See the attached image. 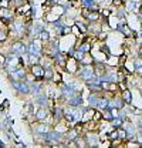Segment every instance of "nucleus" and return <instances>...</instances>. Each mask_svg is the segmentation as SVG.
Instances as JSON below:
<instances>
[{
	"mask_svg": "<svg viewBox=\"0 0 142 148\" xmlns=\"http://www.w3.org/2000/svg\"><path fill=\"white\" fill-rule=\"evenodd\" d=\"M89 49H91V46H89L88 43H85V44H81V46H80V47H78L77 50H80L81 53H84V54H87V53H88V51H89Z\"/></svg>",
	"mask_w": 142,
	"mask_h": 148,
	"instance_id": "obj_15",
	"label": "nucleus"
},
{
	"mask_svg": "<svg viewBox=\"0 0 142 148\" xmlns=\"http://www.w3.org/2000/svg\"><path fill=\"white\" fill-rule=\"evenodd\" d=\"M38 37H40L41 40H44V41H48V40H50V34H48V32H46V30L40 32V34H38Z\"/></svg>",
	"mask_w": 142,
	"mask_h": 148,
	"instance_id": "obj_19",
	"label": "nucleus"
},
{
	"mask_svg": "<svg viewBox=\"0 0 142 148\" xmlns=\"http://www.w3.org/2000/svg\"><path fill=\"white\" fill-rule=\"evenodd\" d=\"M34 131L36 132H38V134H46V132H48V127L43 123V124H38V125H36L34 127Z\"/></svg>",
	"mask_w": 142,
	"mask_h": 148,
	"instance_id": "obj_10",
	"label": "nucleus"
},
{
	"mask_svg": "<svg viewBox=\"0 0 142 148\" xmlns=\"http://www.w3.org/2000/svg\"><path fill=\"white\" fill-rule=\"evenodd\" d=\"M29 87H30V92H38L41 88V84L40 83H29Z\"/></svg>",
	"mask_w": 142,
	"mask_h": 148,
	"instance_id": "obj_12",
	"label": "nucleus"
},
{
	"mask_svg": "<svg viewBox=\"0 0 142 148\" xmlns=\"http://www.w3.org/2000/svg\"><path fill=\"white\" fill-rule=\"evenodd\" d=\"M31 71H33V75L37 77V78L44 77V69H43L41 66H38V64H33V66H31Z\"/></svg>",
	"mask_w": 142,
	"mask_h": 148,
	"instance_id": "obj_7",
	"label": "nucleus"
},
{
	"mask_svg": "<svg viewBox=\"0 0 142 148\" xmlns=\"http://www.w3.org/2000/svg\"><path fill=\"white\" fill-rule=\"evenodd\" d=\"M125 130H126V134H128V135H132V134L135 132V128H134L132 125H129V124L125 125Z\"/></svg>",
	"mask_w": 142,
	"mask_h": 148,
	"instance_id": "obj_20",
	"label": "nucleus"
},
{
	"mask_svg": "<svg viewBox=\"0 0 142 148\" xmlns=\"http://www.w3.org/2000/svg\"><path fill=\"white\" fill-rule=\"evenodd\" d=\"M71 1H72V0H71Z\"/></svg>",
	"mask_w": 142,
	"mask_h": 148,
	"instance_id": "obj_26",
	"label": "nucleus"
},
{
	"mask_svg": "<svg viewBox=\"0 0 142 148\" xmlns=\"http://www.w3.org/2000/svg\"><path fill=\"white\" fill-rule=\"evenodd\" d=\"M10 51H12L13 54L23 56L27 53V47H26L21 41H16V43H13V44L10 46Z\"/></svg>",
	"mask_w": 142,
	"mask_h": 148,
	"instance_id": "obj_2",
	"label": "nucleus"
},
{
	"mask_svg": "<svg viewBox=\"0 0 142 148\" xmlns=\"http://www.w3.org/2000/svg\"><path fill=\"white\" fill-rule=\"evenodd\" d=\"M41 50V46H40V41L38 40H36V41H33L29 47H27V53L30 56H40V51Z\"/></svg>",
	"mask_w": 142,
	"mask_h": 148,
	"instance_id": "obj_4",
	"label": "nucleus"
},
{
	"mask_svg": "<svg viewBox=\"0 0 142 148\" xmlns=\"http://www.w3.org/2000/svg\"><path fill=\"white\" fill-rule=\"evenodd\" d=\"M6 38H7V33L3 29H0V41H4Z\"/></svg>",
	"mask_w": 142,
	"mask_h": 148,
	"instance_id": "obj_22",
	"label": "nucleus"
},
{
	"mask_svg": "<svg viewBox=\"0 0 142 148\" xmlns=\"http://www.w3.org/2000/svg\"><path fill=\"white\" fill-rule=\"evenodd\" d=\"M0 16L4 18V20H9L10 17H13V13H12L9 9H6V7H4V9H1V10H0Z\"/></svg>",
	"mask_w": 142,
	"mask_h": 148,
	"instance_id": "obj_11",
	"label": "nucleus"
},
{
	"mask_svg": "<svg viewBox=\"0 0 142 148\" xmlns=\"http://www.w3.org/2000/svg\"><path fill=\"white\" fill-rule=\"evenodd\" d=\"M97 107H98V108H100L101 111L105 110L106 107H108V101H106V100H101V98H100V100H98V104H97Z\"/></svg>",
	"mask_w": 142,
	"mask_h": 148,
	"instance_id": "obj_16",
	"label": "nucleus"
},
{
	"mask_svg": "<svg viewBox=\"0 0 142 148\" xmlns=\"http://www.w3.org/2000/svg\"><path fill=\"white\" fill-rule=\"evenodd\" d=\"M55 131H57V132H60V134H64V132L67 131V128H66V127H63V125H55Z\"/></svg>",
	"mask_w": 142,
	"mask_h": 148,
	"instance_id": "obj_21",
	"label": "nucleus"
},
{
	"mask_svg": "<svg viewBox=\"0 0 142 148\" xmlns=\"http://www.w3.org/2000/svg\"><path fill=\"white\" fill-rule=\"evenodd\" d=\"M124 100L126 101V103H131V95H129V91L124 92Z\"/></svg>",
	"mask_w": 142,
	"mask_h": 148,
	"instance_id": "obj_24",
	"label": "nucleus"
},
{
	"mask_svg": "<svg viewBox=\"0 0 142 148\" xmlns=\"http://www.w3.org/2000/svg\"><path fill=\"white\" fill-rule=\"evenodd\" d=\"M34 103H36V104H38L40 107H46V106H47V103H48V98H47V95H44V94L36 92Z\"/></svg>",
	"mask_w": 142,
	"mask_h": 148,
	"instance_id": "obj_6",
	"label": "nucleus"
},
{
	"mask_svg": "<svg viewBox=\"0 0 142 148\" xmlns=\"http://www.w3.org/2000/svg\"><path fill=\"white\" fill-rule=\"evenodd\" d=\"M94 115V110L91 108V110H85V114L83 115V120L84 121H88V120H91V117Z\"/></svg>",
	"mask_w": 142,
	"mask_h": 148,
	"instance_id": "obj_17",
	"label": "nucleus"
},
{
	"mask_svg": "<svg viewBox=\"0 0 142 148\" xmlns=\"http://www.w3.org/2000/svg\"><path fill=\"white\" fill-rule=\"evenodd\" d=\"M81 1H83V6H84L85 9H97L94 0H81Z\"/></svg>",
	"mask_w": 142,
	"mask_h": 148,
	"instance_id": "obj_13",
	"label": "nucleus"
},
{
	"mask_svg": "<svg viewBox=\"0 0 142 148\" xmlns=\"http://www.w3.org/2000/svg\"><path fill=\"white\" fill-rule=\"evenodd\" d=\"M46 117H47V110H46V107H41L40 110L36 112V118H38L40 121H43Z\"/></svg>",
	"mask_w": 142,
	"mask_h": 148,
	"instance_id": "obj_9",
	"label": "nucleus"
},
{
	"mask_svg": "<svg viewBox=\"0 0 142 148\" xmlns=\"http://www.w3.org/2000/svg\"><path fill=\"white\" fill-rule=\"evenodd\" d=\"M135 70H137V73H139L142 75V60H135Z\"/></svg>",
	"mask_w": 142,
	"mask_h": 148,
	"instance_id": "obj_18",
	"label": "nucleus"
},
{
	"mask_svg": "<svg viewBox=\"0 0 142 148\" xmlns=\"http://www.w3.org/2000/svg\"><path fill=\"white\" fill-rule=\"evenodd\" d=\"M98 100H100V98H97L95 95H89V97H88L89 107H92V108H94V107H97V104H98Z\"/></svg>",
	"mask_w": 142,
	"mask_h": 148,
	"instance_id": "obj_14",
	"label": "nucleus"
},
{
	"mask_svg": "<svg viewBox=\"0 0 142 148\" xmlns=\"http://www.w3.org/2000/svg\"><path fill=\"white\" fill-rule=\"evenodd\" d=\"M111 115H112V114H109V112H104V117H105V120H111Z\"/></svg>",
	"mask_w": 142,
	"mask_h": 148,
	"instance_id": "obj_25",
	"label": "nucleus"
},
{
	"mask_svg": "<svg viewBox=\"0 0 142 148\" xmlns=\"http://www.w3.org/2000/svg\"><path fill=\"white\" fill-rule=\"evenodd\" d=\"M10 77H12V80H23L24 77H26V70L24 69H14L13 71H10Z\"/></svg>",
	"mask_w": 142,
	"mask_h": 148,
	"instance_id": "obj_5",
	"label": "nucleus"
},
{
	"mask_svg": "<svg viewBox=\"0 0 142 148\" xmlns=\"http://www.w3.org/2000/svg\"><path fill=\"white\" fill-rule=\"evenodd\" d=\"M80 77L83 78V80H85V81H88L89 78H92V77H95V73H94V69H91V67H84V69H81L80 71Z\"/></svg>",
	"mask_w": 142,
	"mask_h": 148,
	"instance_id": "obj_3",
	"label": "nucleus"
},
{
	"mask_svg": "<svg viewBox=\"0 0 142 148\" xmlns=\"http://www.w3.org/2000/svg\"><path fill=\"white\" fill-rule=\"evenodd\" d=\"M12 86H13V88H16L18 92H21V94H29L30 92V87H29V81H23V80H13L12 81Z\"/></svg>",
	"mask_w": 142,
	"mask_h": 148,
	"instance_id": "obj_1",
	"label": "nucleus"
},
{
	"mask_svg": "<svg viewBox=\"0 0 142 148\" xmlns=\"http://www.w3.org/2000/svg\"><path fill=\"white\" fill-rule=\"evenodd\" d=\"M112 125H114V127H119V125H121V120H119L118 117H115V120L112 121Z\"/></svg>",
	"mask_w": 142,
	"mask_h": 148,
	"instance_id": "obj_23",
	"label": "nucleus"
},
{
	"mask_svg": "<svg viewBox=\"0 0 142 148\" xmlns=\"http://www.w3.org/2000/svg\"><path fill=\"white\" fill-rule=\"evenodd\" d=\"M81 101H83V98H81V95H78L77 92H75L72 97L68 98V104H70V106H80Z\"/></svg>",
	"mask_w": 142,
	"mask_h": 148,
	"instance_id": "obj_8",
	"label": "nucleus"
}]
</instances>
